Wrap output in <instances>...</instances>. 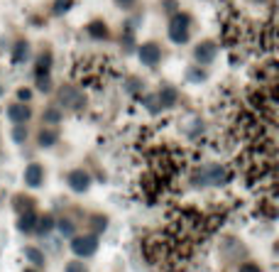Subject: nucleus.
Instances as JSON below:
<instances>
[{"label": "nucleus", "instance_id": "nucleus-1", "mask_svg": "<svg viewBox=\"0 0 279 272\" xmlns=\"http://www.w3.org/2000/svg\"><path fill=\"white\" fill-rule=\"evenodd\" d=\"M189 15H184V12H177L174 17H171V23H169V39L171 42H177V45H184V42H189Z\"/></svg>", "mask_w": 279, "mask_h": 272}, {"label": "nucleus", "instance_id": "nucleus-2", "mask_svg": "<svg viewBox=\"0 0 279 272\" xmlns=\"http://www.w3.org/2000/svg\"><path fill=\"white\" fill-rule=\"evenodd\" d=\"M71 250L78 258H91L98 250V238L96 236H78V238L71 240Z\"/></svg>", "mask_w": 279, "mask_h": 272}, {"label": "nucleus", "instance_id": "nucleus-3", "mask_svg": "<svg viewBox=\"0 0 279 272\" xmlns=\"http://www.w3.org/2000/svg\"><path fill=\"white\" fill-rule=\"evenodd\" d=\"M67 184L74 189V192H89V186H91V177L86 174L83 170H74V172H69V177H67Z\"/></svg>", "mask_w": 279, "mask_h": 272}, {"label": "nucleus", "instance_id": "nucleus-4", "mask_svg": "<svg viewBox=\"0 0 279 272\" xmlns=\"http://www.w3.org/2000/svg\"><path fill=\"white\" fill-rule=\"evenodd\" d=\"M59 101L64 103V106H69V108H81V106L86 103V98H83V93L76 91L74 86H67V89L59 91Z\"/></svg>", "mask_w": 279, "mask_h": 272}, {"label": "nucleus", "instance_id": "nucleus-5", "mask_svg": "<svg viewBox=\"0 0 279 272\" xmlns=\"http://www.w3.org/2000/svg\"><path fill=\"white\" fill-rule=\"evenodd\" d=\"M159 57H162V52H159V47L155 42H147V45L140 47V61L147 64V67H155L159 61Z\"/></svg>", "mask_w": 279, "mask_h": 272}, {"label": "nucleus", "instance_id": "nucleus-6", "mask_svg": "<svg viewBox=\"0 0 279 272\" xmlns=\"http://www.w3.org/2000/svg\"><path fill=\"white\" fill-rule=\"evenodd\" d=\"M218 54V47H216V42H201V45L194 49V57H196V61H201V64H208V61H213V57Z\"/></svg>", "mask_w": 279, "mask_h": 272}, {"label": "nucleus", "instance_id": "nucleus-7", "mask_svg": "<svg viewBox=\"0 0 279 272\" xmlns=\"http://www.w3.org/2000/svg\"><path fill=\"white\" fill-rule=\"evenodd\" d=\"M45 179V170H42V164H30L27 170H25V184L27 186H39Z\"/></svg>", "mask_w": 279, "mask_h": 272}, {"label": "nucleus", "instance_id": "nucleus-8", "mask_svg": "<svg viewBox=\"0 0 279 272\" xmlns=\"http://www.w3.org/2000/svg\"><path fill=\"white\" fill-rule=\"evenodd\" d=\"M8 115H10L12 123H27L30 120V115H32V111H30V106H23V103H15V106H10V111H8Z\"/></svg>", "mask_w": 279, "mask_h": 272}, {"label": "nucleus", "instance_id": "nucleus-9", "mask_svg": "<svg viewBox=\"0 0 279 272\" xmlns=\"http://www.w3.org/2000/svg\"><path fill=\"white\" fill-rule=\"evenodd\" d=\"M17 228H20L23 233H32L34 228H37V216H34L32 211H25V214L20 216V221H17Z\"/></svg>", "mask_w": 279, "mask_h": 272}, {"label": "nucleus", "instance_id": "nucleus-10", "mask_svg": "<svg viewBox=\"0 0 279 272\" xmlns=\"http://www.w3.org/2000/svg\"><path fill=\"white\" fill-rule=\"evenodd\" d=\"M157 101L162 103V108H169V106H174V103H177V91L171 89V86H164V89L159 91Z\"/></svg>", "mask_w": 279, "mask_h": 272}, {"label": "nucleus", "instance_id": "nucleus-11", "mask_svg": "<svg viewBox=\"0 0 279 272\" xmlns=\"http://www.w3.org/2000/svg\"><path fill=\"white\" fill-rule=\"evenodd\" d=\"M86 32H89L93 39H105V37H108V27L96 20V23H91L89 27H86Z\"/></svg>", "mask_w": 279, "mask_h": 272}, {"label": "nucleus", "instance_id": "nucleus-12", "mask_svg": "<svg viewBox=\"0 0 279 272\" xmlns=\"http://www.w3.org/2000/svg\"><path fill=\"white\" fill-rule=\"evenodd\" d=\"M49 69H52V52H42L37 59V76L49 74Z\"/></svg>", "mask_w": 279, "mask_h": 272}, {"label": "nucleus", "instance_id": "nucleus-13", "mask_svg": "<svg viewBox=\"0 0 279 272\" xmlns=\"http://www.w3.org/2000/svg\"><path fill=\"white\" fill-rule=\"evenodd\" d=\"M27 54H30V47H27V42H17V45H15V54H12V64H20V61H25V59H27Z\"/></svg>", "mask_w": 279, "mask_h": 272}, {"label": "nucleus", "instance_id": "nucleus-14", "mask_svg": "<svg viewBox=\"0 0 279 272\" xmlns=\"http://www.w3.org/2000/svg\"><path fill=\"white\" fill-rule=\"evenodd\" d=\"M56 130H52V128H47V130H42V133H39V145H42V148H52V145H54L56 142Z\"/></svg>", "mask_w": 279, "mask_h": 272}, {"label": "nucleus", "instance_id": "nucleus-15", "mask_svg": "<svg viewBox=\"0 0 279 272\" xmlns=\"http://www.w3.org/2000/svg\"><path fill=\"white\" fill-rule=\"evenodd\" d=\"M25 258L32 262V265H37V267H42V265H45V255H42L37 248H25Z\"/></svg>", "mask_w": 279, "mask_h": 272}, {"label": "nucleus", "instance_id": "nucleus-16", "mask_svg": "<svg viewBox=\"0 0 279 272\" xmlns=\"http://www.w3.org/2000/svg\"><path fill=\"white\" fill-rule=\"evenodd\" d=\"M52 226H54L52 216H45V218H37V228H34V231H39V233H49Z\"/></svg>", "mask_w": 279, "mask_h": 272}, {"label": "nucleus", "instance_id": "nucleus-17", "mask_svg": "<svg viewBox=\"0 0 279 272\" xmlns=\"http://www.w3.org/2000/svg\"><path fill=\"white\" fill-rule=\"evenodd\" d=\"M37 89L39 91H49L52 89V81H49V74H42V76H37Z\"/></svg>", "mask_w": 279, "mask_h": 272}, {"label": "nucleus", "instance_id": "nucleus-18", "mask_svg": "<svg viewBox=\"0 0 279 272\" xmlns=\"http://www.w3.org/2000/svg\"><path fill=\"white\" fill-rule=\"evenodd\" d=\"M12 137H15V142H25V137H27V130H25V123H20L15 130H12Z\"/></svg>", "mask_w": 279, "mask_h": 272}, {"label": "nucleus", "instance_id": "nucleus-19", "mask_svg": "<svg viewBox=\"0 0 279 272\" xmlns=\"http://www.w3.org/2000/svg\"><path fill=\"white\" fill-rule=\"evenodd\" d=\"M59 233L61 236H74V223L71 221H59Z\"/></svg>", "mask_w": 279, "mask_h": 272}, {"label": "nucleus", "instance_id": "nucleus-20", "mask_svg": "<svg viewBox=\"0 0 279 272\" xmlns=\"http://www.w3.org/2000/svg\"><path fill=\"white\" fill-rule=\"evenodd\" d=\"M15 201H17V211H32V199H23V196H17Z\"/></svg>", "mask_w": 279, "mask_h": 272}, {"label": "nucleus", "instance_id": "nucleus-21", "mask_svg": "<svg viewBox=\"0 0 279 272\" xmlns=\"http://www.w3.org/2000/svg\"><path fill=\"white\" fill-rule=\"evenodd\" d=\"M69 5H71V0H56L54 12H56V15H61V12H67V10H69Z\"/></svg>", "mask_w": 279, "mask_h": 272}, {"label": "nucleus", "instance_id": "nucleus-22", "mask_svg": "<svg viewBox=\"0 0 279 272\" xmlns=\"http://www.w3.org/2000/svg\"><path fill=\"white\" fill-rule=\"evenodd\" d=\"M67 272H89L83 262H69L67 265Z\"/></svg>", "mask_w": 279, "mask_h": 272}, {"label": "nucleus", "instance_id": "nucleus-23", "mask_svg": "<svg viewBox=\"0 0 279 272\" xmlns=\"http://www.w3.org/2000/svg\"><path fill=\"white\" fill-rule=\"evenodd\" d=\"M45 120H47V123H56V120H59V111L49 108V111L45 113Z\"/></svg>", "mask_w": 279, "mask_h": 272}, {"label": "nucleus", "instance_id": "nucleus-24", "mask_svg": "<svg viewBox=\"0 0 279 272\" xmlns=\"http://www.w3.org/2000/svg\"><path fill=\"white\" fill-rule=\"evenodd\" d=\"M240 272H262V270H260V265H255V262H245V265H240Z\"/></svg>", "mask_w": 279, "mask_h": 272}, {"label": "nucleus", "instance_id": "nucleus-25", "mask_svg": "<svg viewBox=\"0 0 279 272\" xmlns=\"http://www.w3.org/2000/svg\"><path fill=\"white\" fill-rule=\"evenodd\" d=\"M17 98H20V101H30V98H32V91H30V89H20V91H17Z\"/></svg>", "mask_w": 279, "mask_h": 272}, {"label": "nucleus", "instance_id": "nucleus-26", "mask_svg": "<svg viewBox=\"0 0 279 272\" xmlns=\"http://www.w3.org/2000/svg\"><path fill=\"white\" fill-rule=\"evenodd\" d=\"M115 3H118L120 8H125V10H127V8H133V5H135V0H115Z\"/></svg>", "mask_w": 279, "mask_h": 272}, {"label": "nucleus", "instance_id": "nucleus-27", "mask_svg": "<svg viewBox=\"0 0 279 272\" xmlns=\"http://www.w3.org/2000/svg\"><path fill=\"white\" fill-rule=\"evenodd\" d=\"M164 5H167V10H174V8H177V3H174V0H164Z\"/></svg>", "mask_w": 279, "mask_h": 272}, {"label": "nucleus", "instance_id": "nucleus-28", "mask_svg": "<svg viewBox=\"0 0 279 272\" xmlns=\"http://www.w3.org/2000/svg\"><path fill=\"white\" fill-rule=\"evenodd\" d=\"M25 272H34V270H25Z\"/></svg>", "mask_w": 279, "mask_h": 272}]
</instances>
